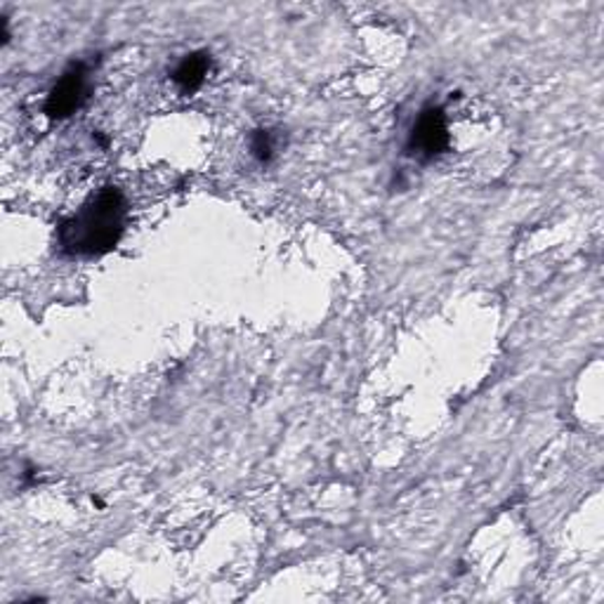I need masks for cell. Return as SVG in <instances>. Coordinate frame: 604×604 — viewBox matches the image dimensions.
Returning a JSON list of instances; mask_svg holds the SVG:
<instances>
[{"label":"cell","mask_w":604,"mask_h":604,"mask_svg":"<svg viewBox=\"0 0 604 604\" xmlns=\"http://www.w3.org/2000/svg\"><path fill=\"white\" fill-rule=\"evenodd\" d=\"M126 227V201L114 187L83 203L60 227V244L72 255H102L112 251Z\"/></svg>","instance_id":"1"},{"label":"cell","mask_w":604,"mask_h":604,"mask_svg":"<svg viewBox=\"0 0 604 604\" xmlns=\"http://www.w3.org/2000/svg\"><path fill=\"white\" fill-rule=\"evenodd\" d=\"M452 145V128L442 107H425L409 137V153L418 161H433Z\"/></svg>","instance_id":"2"},{"label":"cell","mask_w":604,"mask_h":604,"mask_svg":"<svg viewBox=\"0 0 604 604\" xmlns=\"http://www.w3.org/2000/svg\"><path fill=\"white\" fill-rule=\"evenodd\" d=\"M85 93H88V83H85L83 64H74L68 72L57 81V85L47 95L45 114L50 118H66L81 109Z\"/></svg>","instance_id":"3"},{"label":"cell","mask_w":604,"mask_h":604,"mask_svg":"<svg viewBox=\"0 0 604 604\" xmlns=\"http://www.w3.org/2000/svg\"><path fill=\"white\" fill-rule=\"evenodd\" d=\"M211 72V57L205 53H194V55H187L178 68L176 74H172V81L178 83V88L182 93H194L197 88H201V83L205 81V76H209Z\"/></svg>","instance_id":"4"},{"label":"cell","mask_w":604,"mask_h":604,"mask_svg":"<svg viewBox=\"0 0 604 604\" xmlns=\"http://www.w3.org/2000/svg\"><path fill=\"white\" fill-rule=\"evenodd\" d=\"M251 151H253V157H255V159L269 161V159H272V153H274L272 135H269L267 130H257V133L253 135V140H251Z\"/></svg>","instance_id":"5"}]
</instances>
